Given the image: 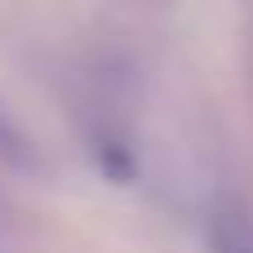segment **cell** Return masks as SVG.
<instances>
[{"label": "cell", "instance_id": "1", "mask_svg": "<svg viewBox=\"0 0 253 253\" xmlns=\"http://www.w3.org/2000/svg\"><path fill=\"white\" fill-rule=\"evenodd\" d=\"M213 253H253V227L240 213H222L213 222Z\"/></svg>", "mask_w": 253, "mask_h": 253}, {"label": "cell", "instance_id": "2", "mask_svg": "<svg viewBox=\"0 0 253 253\" xmlns=\"http://www.w3.org/2000/svg\"><path fill=\"white\" fill-rule=\"evenodd\" d=\"M0 147H4V151H13V147H18V138H13V129L4 125V116H0Z\"/></svg>", "mask_w": 253, "mask_h": 253}]
</instances>
